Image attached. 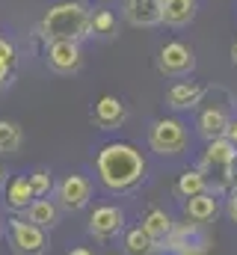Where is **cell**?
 Masks as SVG:
<instances>
[{"label": "cell", "mask_w": 237, "mask_h": 255, "mask_svg": "<svg viewBox=\"0 0 237 255\" xmlns=\"http://www.w3.org/2000/svg\"><path fill=\"white\" fill-rule=\"evenodd\" d=\"M145 169L148 166H145L142 151L121 139L101 145V151L95 154V175L101 187L116 196H127L136 190L145 181Z\"/></svg>", "instance_id": "6da1fadb"}, {"label": "cell", "mask_w": 237, "mask_h": 255, "mask_svg": "<svg viewBox=\"0 0 237 255\" xmlns=\"http://www.w3.org/2000/svg\"><path fill=\"white\" fill-rule=\"evenodd\" d=\"M89 21H92V9L83 3V0H62L54 3L42 24H39V33L45 42H59V39H71V42H83L89 39Z\"/></svg>", "instance_id": "7a4b0ae2"}, {"label": "cell", "mask_w": 237, "mask_h": 255, "mask_svg": "<svg viewBox=\"0 0 237 255\" xmlns=\"http://www.w3.org/2000/svg\"><path fill=\"white\" fill-rule=\"evenodd\" d=\"M148 148L160 157H181L190 151V128L178 116H160L148 125Z\"/></svg>", "instance_id": "3957f363"}, {"label": "cell", "mask_w": 237, "mask_h": 255, "mask_svg": "<svg viewBox=\"0 0 237 255\" xmlns=\"http://www.w3.org/2000/svg\"><path fill=\"white\" fill-rule=\"evenodd\" d=\"M6 241H9V250L15 255H45L51 247L48 232L39 229L36 223H30L27 217H9L6 220Z\"/></svg>", "instance_id": "277c9868"}, {"label": "cell", "mask_w": 237, "mask_h": 255, "mask_svg": "<svg viewBox=\"0 0 237 255\" xmlns=\"http://www.w3.org/2000/svg\"><path fill=\"white\" fill-rule=\"evenodd\" d=\"M157 71L163 77H190L196 71V54L184 42H166L157 51Z\"/></svg>", "instance_id": "5b68a950"}, {"label": "cell", "mask_w": 237, "mask_h": 255, "mask_svg": "<svg viewBox=\"0 0 237 255\" xmlns=\"http://www.w3.org/2000/svg\"><path fill=\"white\" fill-rule=\"evenodd\" d=\"M45 65L54 71V74H77L80 65H83V48L80 42H71V39H59V42H48L45 45Z\"/></svg>", "instance_id": "8992f818"}, {"label": "cell", "mask_w": 237, "mask_h": 255, "mask_svg": "<svg viewBox=\"0 0 237 255\" xmlns=\"http://www.w3.org/2000/svg\"><path fill=\"white\" fill-rule=\"evenodd\" d=\"M54 196H57V205L62 211L77 214L92 202V181L86 175H80V172H71L54 187Z\"/></svg>", "instance_id": "52a82bcc"}, {"label": "cell", "mask_w": 237, "mask_h": 255, "mask_svg": "<svg viewBox=\"0 0 237 255\" xmlns=\"http://www.w3.org/2000/svg\"><path fill=\"white\" fill-rule=\"evenodd\" d=\"M157 253L166 255H202L205 253V238H202V226L196 223H181L169 232V238L157 247Z\"/></svg>", "instance_id": "ba28073f"}, {"label": "cell", "mask_w": 237, "mask_h": 255, "mask_svg": "<svg viewBox=\"0 0 237 255\" xmlns=\"http://www.w3.org/2000/svg\"><path fill=\"white\" fill-rule=\"evenodd\" d=\"M86 232L95 241H113L124 232V211L118 205H95L89 211V226Z\"/></svg>", "instance_id": "9c48e42d"}, {"label": "cell", "mask_w": 237, "mask_h": 255, "mask_svg": "<svg viewBox=\"0 0 237 255\" xmlns=\"http://www.w3.org/2000/svg\"><path fill=\"white\" fill-rule=\"evenodd\" d=\"M208 95V86L196 83V80H178L166 89V107L175 110V113H187V110H196Z\"/></svg>", "instance_id": "30bf717a"}, {"label": "cell", "mask_w": 237, "mask_h": 255, "mask_svg": "<svg viewBox=\"0 0 237 255\" xmlns=\"http://www.w3.org/2000/svg\"><path fill=\"white\" fill-rule=\"evenodd\" d=\"M121 15L130 27H157L163 24V0H124Z\"/></svg>", "instance_id": "8fae6325"}, {"label": "cell", "mask_w": 237, "mask_h": 255, "mask_svg": "<svg viewBox=\"0 0 237 255\" xmlns=\"http://www.w3.org/2000/svg\"><path fill=\"white\" fill-rule=\"evenodd\" d=\"M220 193L214 190H205L199 196H190L184 199V220L187 223H196V226H208L220 217Z\"/></svg>", "instance_id": "7c38bea8"}, {"label": "cell", "mask_w": 237, "mask_h": 255, "mask_svg": "<svg viewBox=\"0 0 237 255\" xmlns=\"http://www.w3.org/2000/svg\"><path fill=\"white\" fill-rule=\"evenodd\" d=\"M92 122L101 130H118L127 122V104L118 95H101L92 107Z\"/></svg>", "instance_id": "4fadbf2b"}, {"label": "cell", "mask_w": 237, "mask_h": 255, "mask_svg": "<svg viewBox=\"0 0 237 255\" xmlns=\"http://www.w3.org/2000/svg\"><path fill=\"white\" fill-rule=\"evenodd\" d=\"M237 163V145L232 139H211L202 151V160H199V169L205 172H214V169H223V166H232Z\"/></svg>", "instance_id": "5bb4252c"}, {"label": "cell", "mask_w": 237, "mask_h": 255, "mask_svg": "<svg viewBox=\"0 0 237 255\" xmlns=\"http://www.w3.org/2000/svg\"><path fill=\"white\" fill-rule=\"evenodd\" d=\"M229 122H232V116H229L223 107H208V110L199 113V119H196V130H199V136H202L205 142H211V139H223V136L229 133Z\"/></svg>", "instance_id": "9a60e30c"}, {"label": "cell", "mask_w": 237, "mask_h": 255, "mask_svg": "<svg viewBox=\"0 0 237 255\" xmlns=\"http://www.w3.org/2000/svg\"><path fill=\"white\" fill-rule=\"evenodd\" d=\"M24 217L30 220V223H36L39 229H45V232H51V229H57L59 220H62V208L57 205V199H33L30 202V208L24 211Z\"/></svg>", "instance_id": "2e32d148"}, {"label": "cell", "mask_w": 237, "mask_h": 255, "mask_svg": "<svg viewBox=\"0 0 237 255\" xmlns=\"http://www.w3.org/2000/svg\"><path fill=\"white\" fill-rule=\"evenodd\" d=\"M3 199H6V208H9V211H15V214H24V211L30 208V202L36 199V196H33V187H30V178H27V175L6 178Z\"/></svg>", "instance_id": "e0dca14e"}, {"label": "cell", "mask_w": 237, "mask_h": 255, "mask_svg": "<svg viewBox=\"0 0 237 255\" xmlns=\"http://www.w3.org/2000/svg\"><path fill=\"white\" fill-rule=\"evenodd\" d=\"M196 12H199V0H163V24L172 30L190 27L196 21Z\"/></svg>", "instance_id": "ac0fdd59"}, {"label": "cell", "mask_w": 237, "mask_h": 255, "mask_svg": "<svg viewBox=\"0 0 237 255\" xmlns=\"http://www.w3.org/2000/svg\"><path fill=\"white\" fill-rule=\"evenodd\" d=\"M172 229H175V223H172V217H169L163 208H148V211H145V217H142V232H145L157 247L169 238Z\"/></svg>", "instance_id": "d6986e66"}, {"label": "cell", "mask_w": 237, "mask_h": 255, "mask_svg": "<svg viewBox=\"0 0 237 255\" xmlns=\"http://www.w3.org/2000/svg\"><path fill=\"white\" fill-rule=\"evenodd\" d=\"M121 250H124V255H154L157 244L142 232V226H133V229L121 232Z\"/></svg>", "instance_id": "ffe728a7"}, {"label": "cell", "mask_w": 237, "mask_h": 255, "mask_svg": "<svg viewBox=\"0 0 237 255\" xmlns=\"http://www.w3.org/2000/svg\"><path fill=\"white\" fill-rule=\"evenodd\" d=\"M211 190V181H208V172L205 169H187L181 178H178L175 184V193L181 196V199H190V196H199V193Z\"/></svg>", "instance_id": "44dd1931"}, {"label": "cell", "mask_w": 237, "mask_h": 255, "mask_svg": "<svg viewBox=\"0 0 237 255\" xmlns=\"http://www.w3.org/2000/svg\"><path fill=\"white\" fill-rule=\"evenodd\" d=\"M24 145V128L12 119H0V154H18Z\"/></svg>", "instance_id": "7402d4cb"}, {"label": "cell", "mask_w": 237, "mask_h": 255, "mask_svg": "<svg viewBox=\"0 0 237 255\" xmlns=\"http://www.w3.org/2000/svg\"><path fill=\"white\" fill-rule=\"evenodd\" d=\"M15 60H18V51L9 39H3L0 45V92L12 83V68H15Z\"/></svg>", "instance_id": "603a6c76"}, {"label": "cell", "mask_w": 237, "mask_h": 255, "mask_svg": "<svg viewBox=\"0 0 237 255\" xmlns=\"http://www.w3.org/2000/svg\"><path fill=\"white\" fill-rule=\"evenodd\" d=\"M27 178H30V187H33V196H36V199H48V196L54 193V187H57L51 169H45V166H36Z\"/></svg>", "instance_id": "cb8c5ba5"}, {"label": "cell", "mask_w": 237, "mask_h": 255, "mask_svg": "<svg viewBox=\"0 0 237 255\" xmlns=\"http://www.w3.org/2000/svg\"><path fill=\"white\" fill-rule=\"evenodd\" d=\"M113 30H116V15L110 9H92L89 33L92 36H113Z\"/></svg>", "instance_id": "d4e9b609"}, {"label": "cell", "mask_w": 237, "mask_h": 255, "mask_svg": "<svg viewBox=\"0 0 237 255\" xmlns=\"http://www.w3.org/2000/svg\"><path fill=\"white\" fill-rule=\"evenodd\" d=\"M223 199H226V214H229V220L237 223V178H235V184L229 187V193H226Z\"/></svg>", "instance_id": "484cf974"}, {"label": "cell", "mask_w": 237, "mask_h": 255, "mask_svg": "<svg viewBox=\"0 0 237 255\" xmlns=\"http://www.w3.org/2000/svg\"><path fill=\"white\" fill-rule=\"evenodd\" d=\"M226 139H232V142L237 145V119H232V122H229V133H226Z\"/></svg>", "instance_id": "4316f807"}, {"label": "cell", "mask_w": 237, "mask_h": 255, "mask_svg": "<svg viewBox=\"0 0 237 255\" xmlns=\"http://www.w3.org/2000/svg\"><path fill=\"white\" fill-rule=\"evenodd\" d=\"M65 255H95V253H92L89 247H71V250H68Z\"/></svg>", "instance_id": "83f0119b"}, {"label": "cell", "mask_w": 237, "mask_h": 255, "mask_svg": "<svg viewBox=\"0 0 237 255\" xmlns=\"http://www.w3.org/2000/svg\"><path fill=\"white\" fill-rule=\"evenodd\" d=\"M6 187V169H3V163H0V190Z\"/></svg>", "instance_id": "f1b7e54d"}, {"label": "cell", "mask_w": 237, "mask_h": 255, "mask_svg": "<svg viewBox=\"0 0 237 255\" xmlns=\"http://www.w3.org/2000/svg\"><path fill=\"white\" fill-rule=\"evenodd\" d=\"M232 63L237 65V39H235V45H232Z\"/></svg>", "instance_id": "f546056e"}, {"label": "cell", "mask_w": 237, "mask_h": 255, "mask_svg": "<svg viewBox=\"0 0 237 255\" xmlns=\"http://www.w3.org/2000/svg\"><path fill=\"white\" fill-rule=\"evenodd\" d=\"M6 235V220H0V238Z\"/></svg>", "instance_id": "4dcf8cb0"}, {"label": "cell", "mask_w": 237, "mask_h": 255, "mask_svg": "<svg viewBox=\"0 0 237 255\" xmlns=\"http://www.w3.org/2000/svg\"><path fill=\"white\" fill-rule=\"evenodd\" d=\"M3 39H6V36H3V33H0V45H3Z\"/></svg>", "instance_id": "1f68e13d"}]
</instances>
